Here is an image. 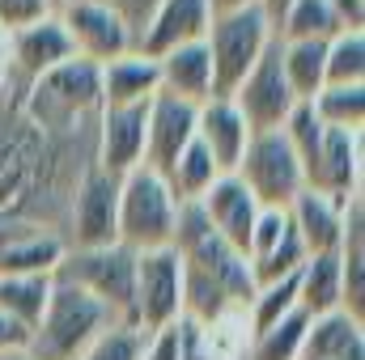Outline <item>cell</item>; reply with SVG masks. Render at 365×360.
<instances>
[{
    "instance_id": "cell-26",
    "label": "cell",
    "mask_w": 365,
    "mask_h": 360,
    "mask_svg": "<svg viewBox=\"0 0 365 360\" xmlns=\"http://www.w3.org/2000/svg\"><path fill=\"white\" fill-rule=\"evenodd\" d=\"M336 34H340V26H336L327 0H293L276 26L280 43H327Z\"/></svg>"
},
{
    "instance_id": "cell-16",
    "label": "cell",
    "mask_w": 365,
    "mask_h": 360,
    "mask_svg": "<svg viewBox=\"0 0 365 360\" xmlns=\"http://www.w3.org/2000/svg\"><path fill=\"white\" fill-rule=\"evenodd\" d=\"M64 250V238L47 225H0V275H56Z\"/></svg>"
},
{
    "instance_id": "cell-13",
    "label": "cell",
    "mask_w": 365,
    "mask_h": 360,
    "mask_svg": "<svg viewBox=\"0 0 365 360\" xmlns=\"http://www.w3.org/2000/svg\"><path fill=\"white\" fill-rule=\"evenodd\" d=\"M361 162H365L361 132L323 127V144H319L314 170H310V179H306V191L331 195V199H340V203L361 199V170H365Z\"/></svg>"
},
{
    "instance_id": "cell-21",
    "label": "cell",
    "mask_w": 365,
    "mask_h": 360,
    "mask_svg": "<svg viewBox=\"0 0 365 360\" xmlns=\"http://www.w3.org/2000/svg\"><path fill=\"white\" fill-rule=\"evenodd\" d=\"M158 81L170 97H182L191 106H204L212 97V64H208V51L204 43H187V47H175L166 55H158Z\"/></svg>"
},
{
    "instance_id": "cell-29",
    "label": "cell",
    "mask_w": 365,
    "mask_h": 360,
    "mask_svg": "<svg viewBox=\"0 0 365 360\" xmlns=\"http://www.w3.org/2000/svg\"><path fill=\"white\" fill-rule=\"evenodd\" d=\"M310 110L319 115L323 127H365V85H323L310 97Z\"/></svg>"
},
{
    "instance_id": "cell-17",
    "label": "cell",
    "mask_w": 365,
    "mask_h": 360,
    "mask_svg": "<svg viewBox=\"0 0 365 360\" xmlns=\"http://www.w3.org/2000/svg\"><path fill=\"white\" fill-rule=\"evenodd\" d=\"M200 208H204V216H208V225L247 259V246H251V229H255V216H259V203L251 199V191L242 186V182L234 179V174H221V179L212 182L200 199H195Z\"/></svg>"
},
{
    "instance_id": "cell-2",
    "label": "cell",
    "mask_w": 365,
    "mask_h": 360,
    "mask_svg": "<svg viewBox=\"0 0 365 360\" xmlns=\"http://www.w3.org/2000/svg\"><path fill=\"white\" fill-rule=\"evenodd\" d=\"M106 327H115V314L102 301H93L86 288H77V284L56 275L47 309H43V318L30 331L26 356L30 360H81L86 348Z\"/></svg>"
},
{
    "instance_id": "cell-30",
    "label": "cell",
    "mask_w": 365,
    "mask_h": 360,
    "mask_svg": "<svg viewBox=\"0 0 365 360\" xmlns=\"http://www.w3.org/2000/svg\"><path fill=\"white\" fill-rule=\"evenodd\" d=\"M323 85H365V30H340L327 38Z\"/></svg>"
},
{
    "instance_id": "cell-4",
    "label": "cell",
    "mask_w": 365,
    "mask_h": 360,
    "mask_svg": "<svg viewBox=\"0 0 365 360\" xmlns=\"http://www.w3.org/2000/svg\"><path fill=\"white\" fill-rule=\"evenodd\" d=\"M276 30L264 17L259 4L242 9V13H225L212 17L208 34H204V51L212 64V97H230L242 85V77L259 64V55L272 47Z\"/></svg>"
},
{
    "instance_id": "cell-28",
    "label": "cell",
    "mask_w": 365,
    "mask_h": 360,
    "mask_svg": "<svg viewBox=\"0 0 365 360\" xmlns=\"http://www.w3.org/2000/svg\"><path fill=\"white\" fill-rule=\"evenodd\" d=\"M306 327H310V314H306V309H293V314L280 318L276 327L251 335L242 360H297L302 356V344H306Z\"/></svg>"
},
{
    "instance_id": "cell-19",
    "label": "cell",
    "mask_w": 365,
    "mask_h": 360,
    "mask_svg": "<svg viewBox=\"0 0 365 360\" xmlns=\"http://www.w3.org/2000/svg\"><path fill=\"white\" fill-rule=\"evenodd\" d=\"M353 203V199H349ZM349 203L331 199V195H319V191H302L293 203H289V225L293 233L302 238L306 255H327V250H340L344 242V212Z\"/></svg>"
},
{
    "instance_id": "cell-33",
    "label": "cell",
    "mask_w": 365,
    "mask_h": 360,
    "mask_svg": "<svg viewBox=\"0 0 365 360\" xmlns=\"http://www.w3.org/2000/svg\"><path fill=\"white\" fill-rule=\"evenodd\" d=\"M145 339H149V335H145L140 327H132V322H115V327H106L90 348H86V356L81 360H140Z\"/></svg>"
},
{
    "instance_id": "cell-6",
    "label": "cell",
    "mask_w": 365,
    "mask_h": 360,
    "mask_svg": "<svg viewBox=\"0 0 365 360\" xmlns=\"http://www.w3.org/2000/svg\"><path fill=\"white\" fill-rule=\"evenodd\" d=\"M60 280L86 288L93 301H102L115 322H132V288H136V250L128 246H98V250H64ZM136 327V322H132Z\"/></svg>"
},
{
    "instance_id": "cell-22",
    "label": "cell",
    "mask_w": 365,
    "mask_h": 360,
    "mask_svg": "<svg viewBox=\"0 0 365 360\" xmlns=\"http://www.w3.org/2000/svg\"><path fill=\"white\" fill-rule=\"evenodd\" d=\"M98 81H102V106H140V102H153V93L162 90L158 60H149L140 51H128V55L102 64Z\"/></svg>"
},
{
    "instance_id": "cell-38",
    "label": "cell",
    "mask_w": 365,
    "mask_h": 360,
    "mask_svg": "<svg viewBox=\"0 0 365 360\" xmlns=\"http://www.w3.org/2000/svg\"><path fill=\"white\" fill-rule=\"evenodd\" d=\"M26 344H30V331L21 322H13L9 314H0V356L4 352H26Z\"/></svg>"
},
{
    "instance_id": "cell-39",
    "label": "cell",
    "mask_w": 365,
    "mask_h": 360,
    "mask_svg": "<svg viewBox=\"0 0 365 360\" xmlns=\"http://www.w3.org/2000/svg\"><path fill=\"white\" fill-rule=\"evenodd\" d=\"M106 4H110V9H119V13H123V17L140 30V21L149 17V9H153L158 0H106Z\"/></svg>"
},
{
    "instance_id": "cell-1",
    "label": "cell",
    "mask_w": 365,
    "mask_h": 360,
    "mask_svg": "<svg viewBox=\"0 0 365 360\" xmlns=\"http://www.w3.org/2000/svg\"><path fill=\"white\" fill-rule=\"evenodd\" d=\"M21 115L51 140H93V123L102 115L98 64L68 60L38 81H21Z\"/></svg>"
},
{
    "instance_id": "cell-34",
    "label": "cell",
    "mask_w": 365,
    "mask_h": 360,
    "mask_svg": "<svg viewBox=\"0 0 365 360\" xmlns=\"http://www.w3.org/2000/svg\"><path fill=\"white\" fill-rule=\"evenodd\" d=\"M60 9V0H0V34H17L43 17H51Z\"/></svg>"
},
{
    "instance_id": "cell-37",
    "label": "cell",
    "mask_w": 365,
    "mask_h": 360,
    "mask_svg": "<svg viewBox=\"0 0 365 360\" xmlns=\"http://www.w3.org/2000/svg\"><path fill=\"white\" fill-rule=\"evenodd\" d=\"M331 17L340 30H361L365 26V0H327Z\"/></svg>"
},
{
    "instance_id": "cell-41",
    "label": "cell",
    "mask_w": 365,
    "mask_h": 360,
    "mask_svg": "<svg viewBox=\"0 0 365 360\" xmlns=\"http://www.w3.org/2000/svg\"><path fill=\"white\" fill-rule=\"evenodd\" d=\"M4 90H9V68H4V60H0V102H4Z\"/></svg>"
},
{
    "instance_id": "cell-40",
    "label": "cell",
    "mask_w": 365,
    "mask_h": 360,
    "mask_svg": "<svg viewBox=\"0 0 365 360\" xmlns=\"http://www.w3.org/2000/svg\"><path fill=\"white\" fill-rule=\"evenodd\" d=\"M251 4H259V0H208L212 17H225V13H242V9H251Z\"/></svg>"
},
{
    "instance_id": "cell-20",
    "label": "cell",
    "mask_w": 365,
    "mask_h": 360,
    "mask_svg": "<svg viewBox=\"0 0 365 360\" xmlns=\"http://www.w3.org/2000/svg\"><path fill=\"white\" fill-rule=\"evenodd\" d=\"M297 360H365V318L349 309L310 318Z\"/></svg>"
},
{
    "instance_id": "cell-9",
    "label": "cell",
    "mask_w": 365,
    "mask_h": 360,
    "mask_svg": "<svg viewBox=\"0 0 365 360\" xmlns=\"http://www.w3.org/2000/svg\"><path fill=\"white\" fill-rule=\"evenodd\" d=\"M182 318V259L166 250L136 255V288H132V322L153 335Z\"/></svg>"
},
{
    "instance_id": "cell-5",
    "label": "cell",
    "mask_w": 365,
    "mask_h": 360,
    "mask_svg": "<svg viewBox=\"0 0 365 360\" xmlns=\"http://www.w3.org/2000/svg\"><path fill=\"white\" fill-rule=\"evenodd\" d=\"M234 179L251 191L259 208H272V212H289V203L306 191V170L280 132H259L247 140V153Z\"/></svg>"
},
{
    "instance_id": "cell-15",
    "label": "cell",
    "mask_w": 365,
    "mask_h": 360,
    "mask_svg": "<svg viewBox=\"0 0 365 360\" xmlns=\"http://www.w3.org/2000/svg\"><path fill=\"white\" fill-rule=\"evenodd\" d=\"M195 115L200 106L170 97V93H153L149 102V123H145V166L153 174H170V166L179 162V153L195 140Z\"/></svg>"
},
{
    "instance_id": "cell-35",
    "label": "cell",
    "mask_w": 365,
    "mask_h": 360,
    "mask_svg": "<svg viewBox=\"0 0 365 360\" xmlns=\"http://www.w3.org/2000/svg\"><path fill=\"white\" fill-rule=\"evenodd\" d=\"M284 233H289V216H284V212H272V208H259L255 229H251V246H247V263H255V259L272 255Z\"/></svg>"
},
{
    "instance_id": "cell-27",
    "label": "cell",
    "mask_w": 365,
    "mask_h": 360,
    "mask_svg": "<svg viewBox=\"0 0 365 360\" xmlns=\"http://www.w3.org/2000/svg\"><path fill=\"white\" fill-rule=\"evenodd\" d=\"M221 179V170L212 166V157H208V149L200 144V140H191L187 149L179 153V162L170 166V174H166V186H170V195L179 199V203H195L212 182Z\"/></svg>"
},
{
    "instance_id": "cell-31",
    "label": "cell",
    "mask_w": 365,
    "mask_h": 360,
    "mask_svg": "<svg viewBox=\"0 0 365 360\" xmlns=\"http://www.w3.org/2000/svg\"><path fill=\"white\" fill-rule=\"evenodd\" d=\"M293 309H302L297 305V275H284L276 284H259L251 305H247V327H251V335H259V331L276 327L280 318H289Z\"/></svg>"
},
{
    "instance_id": "cell-32",
    "label": "cell",
    "mask_w": 365,
    "mask_h": 360,
    "mask_svg": "<svg viewBox=\"0 0 365 360\" xmlns=\"http://www.w3.org/2000/svg\"><path fill=\"white\" fill-rule=\"evenodd\" d=\"M280 136L289 140L293 157L302 162V170H306V179H310L314 157H319V144H323V123H319V115L310 110V102H297V106L289 110V119H284Z\"/></svg>"
},
{
    "instance_id": "cell-11",
    "label": "cell",
    "mask_w": 365,
    "mask_h": 360,
    "mask_svg": "<svg viewBox=\"0 0 365 360\" xmlns=\"http://www.w3.org/2000/svg\"><path fill=\"white\" fill-rule=\"evenodd\" d=\"M145 123L149 102L140 106H102L93 123V166L110 179H123L145 166Z\"/></svg>"
},
{
    "instance_id": "cell-12",
    "label": "cell",
    "mask_w": 365,
    "mask_h": 360,
    "mask_svg": "<svg viewBox=\"0 0 365 360\" xmlns=\"http://www.w3.org/2000/svg\"><path fill=\"white\" fill-rule=\"evenodd\" d=\"M212 26V9L208 0H158L149 9V17L140 21L136 30V51L158 60L175 47H187V43H204Z\"/></svg>"
},
{
    "instance_id": "cell-43",
    "label": "cell",
    "mask_w": 365,
    "mask_h": 360,
    "mask_svg": "<svg viewBox=\"0 0 365 360\" xmlns=\"http://www.w3.org/2000/svg\"><path fill=\"white\" fill-rule=\"evenodd\" d=\"M0 51H4V34H0Z\"/></svg>"
},
{
    "instance_id": "cell-36",
    "label": "cell",
    "mask_w": 365,
    "mask_h": 360,
    "mask_svg": "<svg viewBox=\"0 0 365 360\" xmlns=\"http://www.w3.org/2000/svg\"><path fill=\"white\" fill-rule=\"evenodd\" d=\"M140 360H179V322L175 327H162L145 339V352Z\"/></svg>"
},
{
    "instance_id": "cell-3",
    "label": "cell",
    "mask_w": 365,
    "mask_h": 360,
    "mask_svg": "<svg viewBox=\"0 0 365 360\" xmlns=\"http://www.w3.org/2000/svg\"><path fill=\"white\" fill-rule=\"evenodd\" d=\"M175 216H179V199L170 195L162 174L140 166L119 179V246L136 255L166 250L175 242Z\"/></svg>"
},
{
    "instance_id": "cell-14",
    "label": "cell",
    "mask_w": 365,
    "mask_h": 360,
    "mask_svg": "<svg viewBox=\"0 0 365 360\" xmlns=\"http://www.w3.org/2000/svg\"><path fill=\"white\" fill-rule=\"evenodd\" d=\"M0 60H4V68H9L17 81H38L43 73H51V68L77 60V51H73V43H68L60 17L51 13V17H43V21L26 26V30H17V34H9Z\"/></svg>"
},
{
    "instance_id": "cell-42",
    "label": "cell",
    "mask_w": 365,
    "mask_h": 360,
    "mask_svg": "<svg viewBox=\"0 0 365 360\" xmlns=\"http://www.w3.org/2000/svg\"><path fill=\"white\" fill-rule=\"evenodd\" d=\"M0 360H30V356H26V352H4Z\"/></svg>"
},
{
    "instance_id": "cell-18",
    "label": "cell",
    "mask_w": 365,
    "mask_h": 360,
    "mask_svg": "<svg viewBox=\"0 0 365 360\" xmlns=\"http://www.w3.org/2000/svg\"><path fill=\"white\" fill-rule=\"evenodd\" d=\"M195 140L208 149L212 166L221 174H234L242 153H247V140H251V127L242 123L238 106L230 97H208L195 115Z\"/></svg>"
},
{
    "instance_id": "cell-23",
    "label": "cell",
    "mask_w": 365,
    "mask_h": 360,
    "mask_svg": "<svg viewBox=\"0 0 365 360\" xmlns=\"http://www.w3.org/2000/svg\"><path fill=\"white\" fill-rule=\"evenodd\" d=\"M297 305L319 318L331 309H344V280H340V255H310L297 271Z\"/></svg>"
},
{
    "instance_id": "cell-8",
    "label": "cell",
    "mask_w": 365,
    "mask_h": 360,
    "mask_svg": "<svg viewBox=\"0 0 365 360\" xmlns=\"http://www.w3.org/2000/svg\"><path fill=\"white\" fill-rule=\"evenodd\" d=\"M119 242V179L90 166L73 186L64 212V246L68 250H98Z\"/></svg>"
},
{
    "instance_id": "cell-10",
    "label": "cell",
    "mask_w": 365,
    "mask_h": 360,
    "mask_svg": "<svg viewBox=\"0 0 365 360\" xmlns=\"http://www.w3.org/2000/svg\"><path fill=\"white\" fill-rule=\"evenodd\" d=\"M230 102L238 106L242 123L251 127V136L259 132H280L289 110L297 106V97L289 90L284 73H280V38H272V47L259 55V64L242 77V85L230 93Z\"/></svg>"
},
{
    "instance_id": "cell-7",
    "label": "cell",
    "mask_w": 365,
    "mask_h": 360,
    "mask_svg": "<svg viewBox=\"0 0 365 360\" xmlns=\"http://www.w3.org/2000/svg\"><path fill=\"white\" fill-rule=\"evenodd\" d=\"M56 17L77 51V60H90L102 68V64L136 51V26L106 0H60Z\"/></svg>"
},
{
    "instance_id": "cell-25",
    "label": "cell",
    "mask_w": 365,
    "mask_h": 360,
    "mask_svg": "<svg viewBox=\"0 0 365 360\" xmlns=\"http://www.w3.org/2000/svg\"><path fill=\"white\" fill-rule=\"evenodd\" d=\"M51 280L56 275H0V314L21 322L26 331H34V322L47 309Z\"/></svg>"
},
{
    "instance_id": "cell-24",
    "label": "cell",
    "mask_w": 365,
    "mask_h": 360,
    "mask_svg": "<svg viewBox=\"0 0 365 360\" xmlns=\"http://www.w3.org/2000/svg\"><path fill=\"white\" fill-rule=\"evenodd\" d=\"M327 68V43H280V73L297 102H310L323 90Z\"/></svg>"
}]
</instances>
